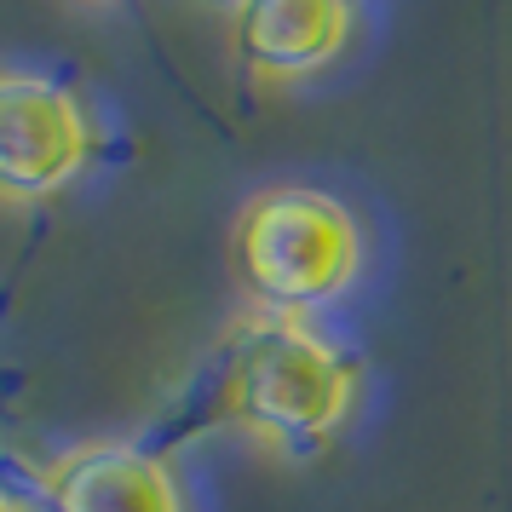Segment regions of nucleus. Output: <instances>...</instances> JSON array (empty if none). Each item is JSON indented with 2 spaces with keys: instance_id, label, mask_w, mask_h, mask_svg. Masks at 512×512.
<instances>
[{
  "instance_id": "f257e3e1",
  "label": "nucleus",
  "mask_w": 512,
  "mask_h": 512,
  "mask_svg": "<svg viewBox=\"0 0 512 512\" xmlns=\"http://www.w3.org/2000/svg\"><path fill=\"white\" fill-rule=\"evenodd\" d=\"M357 403V369L305 317L265 311L231 340L225 357V415L254 438L311 449L346 426Z\"/></svg>"
},
{
  "instance_id": "f03ea898",
  "label": "nucleus",
  "mask_w": 512,
  "mask_h": 512,
  "mask_svg": "<svg viewBox=\"0 0 512 512\" xmlns=\"http://www.w3.org/2000/svg\"><path fill=\"white\" fill-rule=\"evenodd\" d=\"M236 271L248 282L265 311L282 317H305L323 311L357 282V219L346 202H334L328 190L282 185L254 196L231 236Z\"/></svg>"
},
{
  "instance_id": "7ed1b4c3",
  "label": "nucleus",
  "mask_w": 512,
  "mask_h": 512,
  "mask_svg": "<svg viewBox=\"0 0 512 512\" xmlns=\"http://www.w3.org/2000/svg\"><path fill=\"white\" fill-rule=\"evenodd\" d=\"M93 156V127L70 87L0 70V202H47Z\"/></svg>"
},
{
  "instance_id": "20e7f679",
  "label": "nucleus",
  "mask_w": 512,
  "mask_h": 512,
  "mask_svg": "<svg viewBox=\"0 0 512 512\" xmlns=\"http://www.w3.org/2000/svg\"><path fill=\"white\" fill-rule=\"evenodd\" d=\"M47 512H185L162 455L139 443H81L41 472Z\"/></svg>"
},
{
  "instance_id": "39448f33",
  "label": "nucleus",
  "mask_w": 512,
  "mask_h": 512,
  "mask_svg": "<svg viewBox=\"0 0 512 512\" xmlns=\"http://www.w3.org/2000/svg\"><path fill=\"white\" fill-rule=\"evenodd\" d=\"M351 41V0H248L236 12V52L259 81L328 70Z\"/></svg>"
},
{
  "instance_id": "423d86ee",
  "label": "nucleus",
  "mask_w": 512,
  "mask_h": 512,
  "mask_svg": "<svg viewBox=\"0 0 512 512\" xmlns=\"http://www.w3.org/2000/svg\"><path fill=\"white\" fill-rule=\"evenodd\" d=\"M208 6H219V12H242L248 0H208Z\"/></svg>"
},
{
  "instance_id": "0eeeda50",
  "label": "nucleus",
  "mask_w": 512,
  "mask_h": 512,
  "mask_svg": "<svg viewBox=\"0 0 512 512\" xmlns=\"http://www.w3.org/2000/svg\"><path fill=\"white\" fill-rule=\"evenodd\" d=\"M0 512H24V507H18V501H12V495H6V489H0Z\"/></svg>"
}]
</instances>
